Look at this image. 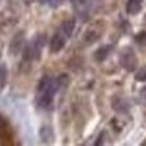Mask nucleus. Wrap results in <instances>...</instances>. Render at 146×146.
I'll return each mask as SVG.
<instances>
[{
	"instance_id": "14",
	"label": "nucleus",
	"mask_w": 146,
	"mask_h": 146,
	"mask_svg": "<svg viewBox=\"0 0 146 146\" xmlns=\"http://www.w3.org/2000/svg\"><path fill=\"white\" fill-rule=\"evenodd\" d=\"M104 138H105V132H101V135H99V140L96 141V145H102V143H104Z\"/></svg>"
},
{
	"instance_id": "16",
	"label": "nucleus",
	"mask_w": 146,
	"mask_h": 146,
	"mask_svg": "<svg viewBox=\"0 0 146 146\" xmlns=\"http://www.w3.org/2000/svg\"><path fill=\"white\" fill-rule=\"evenodd\" d=\"M41 3H52V0H39Z\"/></svg>"
},
{
	"instance_id": "3",
	"label": "nucleus",
	"mask_w": 146,
	"mask_h": 146,
	"mask_svg": "<svg viewBox=\"0 0 146 146\" xmlns=\"http://www.w3.org/2000/svg\"><path fill=\"white\" fill-rule=\"evenodd\" d=\"M119 61H121V66H123L126 71H129V72H132V71L135 69V66H137V57H135V54H133V50L129 49V47L124 49V50L121 52Z\"/></svg>"
},
{
	"instance_id": "2",
	"label": "nucleus",
	"mask_w": 146,
	"mask_h": 146,
	"mask_svg": "<svg viewBox=\"0 0 146 146\" xmlns=\"http://www.w3.org/2000/svg\"><path fill=\"white\" fill-rule=\"evenodd\" d=\"M46 44V35H38L24 47V60H38Z\"/></svg>"
},
{
	"instance_id": "5",
	"label": "nucleus",
	"mask_w": 146,
	"mask_h": 146,
	"mask_svg": "<svg viewBox=\"0 0 146 146\" xmlns=\"http://www.w3.org/2000/svg\"><path fill=\"white\" fill-rule=\"evenodd\" d=\"M141 2L143 0H129L127 2V13L129 14H137L141 10Z\"/></svg>"
},
{
	"instance_id": "8",
	"label": "nucleus",
	"mask_w": 146,
	"mask_h": 146,
	"mask_svg": "<svg viewBox=\"0 0 146 146\" xmlns=\"http://www.w3.org/2000/svg\"><path fill=\"white\" fill-rule=\"evenodd\" d=\"M111 105H113V108L116 111H127V104H126V101H123V99H118V98H115L113 101H111Z\"/></svg>"
},
{
	"instance_id": "13",
	"label": "nucleus",
	"mask_w": 146,
	"mask_h": 146,
	"mask_svg": "<svg viewBox=\"0 0 146 146\" xmlns=\"http://www.w3.org/2000/svg\"><path fill=\"white\" fill-rule=\"evenodd\" d=\"M135 79L138 80V82H146V68H143V69H140L138 72H137Z\"/></svg>"
},
{
	"instance_id": "18",
	"label": "nucleus",
	"mask_w": 146,
	"mask_h": 146,
	"mask_svg": "<svg viewBox=\"0 0 146 146\" xmlns=\"http://www.w3.org/2000/svg\"><path fill=\"white\" fill-rule=\"evenodd\" d=\"M145 22H146V17H145Z\"/></svg>"
},
{
	"instance_id": "12",
	"label": "nucleus",
	"mask_w": 146,
	"mask_h": 146,
	"mask_svg": "<svg viewBox=\"0 0 146 146\" xmlns=\"http://www.w3.org/2000/svg\"><path fill=\"white\" fill-rule=\"evenodd\" d=\"M98 36H99V33L96 32L94 29H93V30H88V33L85 35V38H86L85 42H86V44H91V42H94L96 39H98Z\"/></svg>"
},
{
	"instance_id": "11",
	"label": "nucleus",
	"mask_w": 146,
	"mask_h": 146,
	"mask_svg": "<svg viewBox=\"0 0 146 146\" xmlns=\"http://www.w3.org/2000/svg\"><path fill=\"white\" fill-rule=\"evenodd\" d=\"M7 66L5 64H0V91L5 88V83H7Z\"/></svg>"
},
{
	"instance_id": "9",
	"label": "nucleus",
	"mask_w": 146,
	"mask_h": 146,
	"mask_svg": "<svg viewBox=\"0 0 146 146\" xmlns=\"http://www.w3.org/2000/svg\"><path fill=\"white\" fill-rule=\"evenodd\" d=\"M10 132H8V124L5 121V118L0 115V138H8Z\"/></svg>"
},
{
	"instance_id": "17",
	"label": "nucleus",
	"mask_w": 146,
	"mask_h": 146,
	"mask_svg": "<svg viewBox=\"0 0 146 146\" xmlns=\"http://www.w3.org/2000/svg\"><path fill=\"white\" fill-rule=\"evenodd\" d=\"M27 2H29V3H30V2H33V0H27Z\"/></svg>"
},
{
	"instance_id": "15",
	"label": "nucleus",
	"mask_w": 146,
	"mask_h": 146,
	"mask_svg": "<svg viewBox=\"0 0 146 146\" xmlns=\"http://www.w3.org/2000/svg\"><path fill=\"white\" fill-rule=\"evenodd\" d=\"M140 94H141V98L145 99V102H146V88H143V90H141V93H140Z\"/></svg>"
},
{
	"instance_id": "1",
	"label": "nucleus",
	"mask_w": 146,
	"mask_h": 146,
	"mask_svg": "<svg viewBox=\"0 0 146 146\" xmlns=\"http://www.w3.org/2000/svg\"><path fill=\"white\" fill-rule=\"evenodd\" d=\"M58 83L57 79H52L49 76H44L38 83V90H36V105L41 108H47L54 101L55 93L58 91Z\"/></svg>"
},
{
	"instance_id": "6",
	"label": "nucleus",
	"mask_w": 146,
	"mask_h": 146,
	"mask_svg": "<svg viewBox=\"0 0 146 146\" xmlns=\"http://www.w3.org/2000/svg\"><path fill=\"white\" fill-rule=\"evenodd\" d=\"M74 19H71V21H66V22H63V25H61V30H60V33H63L66 38H69L71 35H72V32H74Z\"/></svg>"
},
{
	"instance_id": "4",
	"label": "nucleus",
	"mask_w": 146,
	"mask_h": 146,
	"mask_svg": "<svg viewBox=\"0 0 146 146\" xmlns=\"http://www.w3.org/2000/svg\"><path fill=\"white\" fill-rule=\"evenodd\" d=\"M64 42H66V36H64L63 33L54 35V38H52V41H50V50L54 52V54L60 52L61 49L64 47Z\"/></svg>"
},
{
	"instance_id": "10",
	"label": "nucleus",
	"mask_w": 146,
	"mask_h": 146,
	"mask_svg": "<svg viewBox=\"0 0 146 146\" xmlns=\"http://www.w3.org/2000/svg\"><path fill=\"white\" fill-rule=\"evenodd\" d=\"M21 42H22V33H19L11 42V54H16L21 50Z\"/></svg>"
},
{
	"instance_id": "7",
	"label": "nucleus",
	"mask_w": 146,
	"mask_h": 146,
	"mask_svg": "<svg viewBox=\"0 0 146 146\" xmlns=\"http://www.w3.org/2000/svg\"><path fill=\"white\" fill-rule=\"evenodd\" d=\"M110 50H111V47L110 46H104V47H101L99 50H96V54H94V58L98 61H104L105 58L108 57V54H110Z\"/></svg>"
}]
</instances>
